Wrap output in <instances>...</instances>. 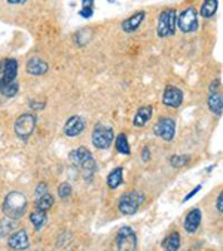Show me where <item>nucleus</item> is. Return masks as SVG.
<instances>
[{
    "instance_id": "1",
    "label": "nucleus",
    "mask_w": 223,
    "mask_h": 251,
    "mask_svg": "<svg viewBox=\"0 0 223 251\" xmlns=\"http://www.w3.org/2000/svg\"><path fill=\"white\" fill-rule=\"evenodd\" d=\"M28 208V201L27 196L21 192H9L2 204V213L9 219V220H20Z\"/></svg>"
},
{
    "instance_id": "14",
    "label": "nucleus",
    "mask_w": 223,
    "mask_h": 251,
    "mask_svg": "<svg viewBox=\"0 0 223 251\" xmlns=\"http://www.w3.org/2000/svg\"><path fill=\"white\" fill-rule=\"evenodd\" d=\"M0 75L2 79L15 80L18 76V61L15 58H5L0 63Z\"/></svg>"
},
{
    "instance_id": "29",
    "label": "nucleus",
    "mask_w": 223,
    "mask_h": 251,
    "mask_svg": "<svg viewBox=\"0 0 223 251\" xmlns=\"http://www.w3.org/2000/svg\"><path fill=\"white\" fill-rule=\"evenodd\" d=\"M45 193H48V184H46L45 181H42V183H39V184L36 186L34 195H36V198H40V196H43Z\"/></svg>"
},
{
    "instance_id": "25",
    "label": "nucleus",
    "mask_w": 223,
    "mask_h": 251,
    "mask_svg": "<svg viewBox=\"0 0 223 251\" xmlns=\"http://www.w3.org/2000/svg\"><path fill=\"white\" fill-rule=\"evenodd\" d=\"M54 205V196L51 193H45L40 198H36V208L42 210V211H48L51 210V207Z\"/></svg>"
},
{
    "instance_id": "24",
    "label": "nucleus",
    "mask_w": 223,
    "mask_h": 251,
    "mask_svg": "<svg viewBox=\"0 0 223 251\" xmlns=\"http://www.w3.org/2000/svg\"><path fill=\"white\" fill-rule=\"evenodd\" d=\"M217 8H219V2H216V0H207V2L201 5L199 14L204 18H211L217 12Z\"/></svg>"
},
{
    "instance_id": "35",
    "label": "nucleus",
    "mask_w": 223,
    "mask_h": 251,
    "mask_svg": "<svg viewBox=\"0 0 223 251\" xmlns=\"http://www.w3.org/2000/svg\"><path fill=\"white\" fill-rule=\"evenodd\" d=\"M82 5H84V8H94V2H92V0H84Z\"/></svg>"
},
{
    "instance_id": "6",
    "label": "nucleus",
    "mask_w": 223,
    "mask_h": 251,
    "mask_svg": "<svg viewBox=\"0 0 223 251\" xmlns=\"http://www.w3.org/2000/svg\"><path fill=\"white\" fill-rule=\"evenodd\" d=\"M113 140H115V132H113V128L109 126V125L97 124L95 128L92 129L91 141H92L95 149L106 150V149H109L112 146Z\"/></svg>"
},
{
    "instance_id": "7",
    "label": "nucleus",
    "mask_w": 223,
    "mask_h": 251,
    "mask_svg": "<svg viewBox=\"0 0 223 251\" xmlns=\"http://www.w3.org/2000/svg\"><path fill=\"white\" fill-rule=\"evenodd\" d=\"M176 27L185 34L195 33L198 30V14L194 6H188L182 11V14L176 18Z\"/></svg>"
},
{
    "instance_id": "16",
    "label": "nucleus",
    "mask_w": 223,
    "mask_h": 251,
    "mask_svg": "<svg viewBox=\"0 0 223 251\" xmlns=\"http://www.w3.org/2000/svg\"><path fill=\"white\" fill-rule=\"evenodd\" d=\"M26 70L27 73L33 75V76H42L45 73H48L49 66L46 61H43L39 57H31L27 63H26Z\"/></svg>"
},
{
    "instance_id": "12",
    "label": "nucleus",
    "mask_w": 223,
    "mask_h": 251,
    "mask_svg": "<svg viewBox=\"0 0 223 251\" xmlns=\"http://www.w3.org/2000/svg\"><path fill=\"white\" fill-rule=\"evenodd\" d=\"M28 245H30V241H28V233L26 229L14 230L8 238V247L11 250L23 251V250H27Z\"/></svg>"
},
{
    "instance_id": "31",
    "label": "nucleus",
    "mask_w": 223,
    "mask_h": 251,
    "mask_svg": "<svg viewBox=\"0 0 223 251\" xmlns=\"http://www.w3.org/2000/svg\"><path fill=\"white\" fill-rule=\"evenodd\" d=\"M92 14H94V8H84V9L79 12V15H81L82 18H91Z\"/></svg>"
},
{
    "instance_id": "13",
    "label": "nucleus",
    "mask_w": 223,
    "mask_h": 251,
    "mask_svg": "<svg viewBox=\"0 0 223 251\" xmlns=\"http://www.w3.org/2000/svg\"><path fill=\"white\" fill-rule=\"evenodd\" d=\"M201 220H202V213H201V210H199V208H192V210L186 214V217H185V220H183V227H185V230H186L189 235H194V233L198 230V227H199V225H201Z\"/></svg>"
},
{
    "instance_id": "30",
    "label": "nucleus",
    "mask_w": 223,
    "mask_h": 251,
    "mask_svg": "<svg viewBox=\"0 0 223 251\" xmlns=\"http://www.w3.org/2000/svg\"><path fill=\"white\" fill-rule=\"evenodd\" d=\"M216 208H217V211L222 214L223 213V193L220 192L219 193V196H217V199H216Z\"/></svg>"
},
{
    "instance_id": "10",
    "label": "nucleus",
    "mask_w": 223,
    "mask_h": 251,
    "mask_svg": "<svg viewBox=\"0 0 223 251\" xmlns=\"http://www.w3.org/2000/svg\"><path fill=\"white\" fill-rule=\"evenodd\" d=\"M183 103V91L177 86L168 85L164 89L162 94V104L165 107H171V109H179Z\"/></svg>"
},
{
    "instance_id": "8",
    "label": "nucleus",
    "mask_w": 223,
    "mask_h": 251,
    "mask_svg": "<svg viewBox=\"0 0 223 251\" xmlns=\"http://www.w3.org/2000/svg\"><path fill=\"white\" fill-rule=\"evenodd\" d=\"M115 244H116L118 251H136V248H137V235L131 227L124 226V227L119 229V232L116 235V239H115Z\"/></svg>"
},
{
    "instance_id": "21",
    "label": "nucleus",
    "mask_w": 223,
    "mask_h": 251,
    "mask_svg": "<svg viewBox=\"0 0 223 251\" xmlns=\"http://www.w3.org/2000/svg\"><path fill=\"white\" fill-rule=\"evenodd\" d=\"M46 222H48V214H46V211H42V210H33L31 213H30V223L33 225V227L36 229V230H40V229H43L45 227V225H46Z\"/></svg>"
},
{
    "instance_id": "2",
    "label": "nucleus",
    "mask_w": 223,
    "mask_h": 251,
    "mask_svg": "<svg viewBox=\"0 0 223 251\" xmlns=\"http://www.w3.org/2000/svg\"><path fill=\"white\" fill-rule=\"evenodd\" d=\"M69 159L75 167H78L82 171L84 178L86 181L92 180V177L97 171V164H95L92 153L86 147H78V149L72 150L70 155H69Z\"/></svg>"
},
{
    "instance_id": "18",
    "label": "nucleus",
    "mask_w": 223,
    "mask_h": 251,
    "mask_svg": "<svg viewBox=\"0 0 223 251\" xmlns=\"http://www.w3.org/2000/svg\"><path fill=\"white\" fill-rule=\"evenodd\" d=\"M207 103H208V109L214 115L222 116V113H223V95L219 91L217 92H210Z\"/></svg>"
},
{
    "instance_id": "15",
    "label": "nucleus",
    "mask_w": 223,
    "mask_h": 251,
    "mask_svg": "<svg viewBox=\"0 0 223 251\" xmlns=\"http://www.w3.org/2000/svg\"><path fill=\"white\" fill-rule=\"evenodd\" d=\"M144 18H146V12H144V11H139V12H136L134 15L128 17L125 21H122L121 28H122L125 33H128V34H130V33H134V31H137L139 27L143 24Z\"/></svg>"
},
{
    "instance_id": "5",
    "label": "nucleus",
    "mask_w": 223,
    "mask_h": 251,
    "mask_svg": "<svg viewBox=\"0 0 223 251\" xmlns=\"http://www.w3.org/2000/svg\"><path fill=\"white\" fill-rule=\"evenodd\" d=\"M176 18L177 12L176 9H164L158 17V25H156V34L158 37H168L173 36L176 31Z\"/></svg>"
},
{
    "instance_id": "4",
    "label": "nucleus",
    "mask_w": 223,
    "mask_h": 251,
    "mask_svg": "<svg viewBox=\"0 0 223 251\" xmlns=\"http://www.w3.org/2000/svg\"><path fill=\"white\" fill-rule=\"evenodd\" d=\"M37 124V118L33 113H23L17 118L15 124H14V132L15 135L21 140V141H28V138L31 137V134L34 132Z\"/></svg>"
},
{
    "instance_id": "34",
    "label": "nucleus",
    "mask_w": 223,
    "mask_h": 251,
    "mask_svg": "<svg viewBox=\"0 0 223 251\" xmlns=\"http://www.w3.org/2000/svg\"><path fill=\"white\" fill-rule=\"evenodd\" d=\"M141 159H143V162H147V161L150 159V153H149V149H147V147H144V149H143Z\"/></svg>"
},
{
    "instance_id": "22",
    "label": "nucleus",
    "mask_w": 223,
    "mask_h": 251,
    "mask_svg": "<svg viewBox=\"0 0 223 251\" xmlns=\"http://www.w3.org/2000/svg\"><path fill=\"white\" fill-rule=\"evenodd\" d=\"M113 141H115L116 150H118L121 155H127V156L131 155V147H130V143L127 140V134H124V132L118 134Z\"/></svg>"
},
{
    "instance_id": "3",
    "label": "nucleus",
    "mask_w": 223,
    "mask_h": 251,
    "mask_svg": "<svg viewBox=\"0 0 223 251\" xmlns=\"http://www.w3.org/2000/svg\"><path fill=\"white\" fill-rule=\"evenodd\" d=\"M146 196L139 192V190H134V192H127L124 193L121 198H119V202H118V210L121 211V214L124 216H131V214H136L140 208V205L144 202Z\"/></svg>"
},
{
    "instance_id": "19",
    "label": "nucleus",
    "mask_w": 223,
    "mask_h": 251,
    "mask_svg": "<svg viewBox=\"0 0 223 251\" xmlns=\"http://www.w3.org/2000/svg\"><path fill=\"white\" fill-rule=\"evenodd\" d=\"M20 91V85H18V80H6V79H2L0 77V94L6 98H12L18 94Z\"/></svg>"
},
{
    "instance_id": "36",
    "label": "nucleus",
    "mask_w": 223,
    "mask_h": 251,
    "mask_svg": "<svg viewBox=\"0 0 223 251\" xmlns=\"http://www.w3.org/2000/svg\"><path fill=\"white\" fill-rule=\"evenodd\" d=\"M9 5H26V2H20V0H15V2H8Z\"/></svg>"
},
{
    "instance_id": "23",
    "label": "nucleus",
    "mask_w": 223,
    "mask_h": 251,
    "mask_svg": "<svg viewBox=\"0 0 223 251\" xmlns=\"http://www.w3.org/2000/svg\"><path fill=\"white\" fill-rule=\"evenodd\" d=\"M164 248H165V251H179V248H180L179 232H173L167 236V239L164 241Z\"/></svg>"
},
{
    "instance_id": "28",
    "label": "nucleus",
    "mask_w": 223,
    "mask_h": 251,
    "mask_svg": "<svg viewBox=\"0 0 223 251\" xmlns=\"http://www.w3.org/2000/svg\"><path fill=\"white\" fill-rule=\"evenodd\" d=\"M72 192H73V189H72V184H70V183H61V184L58 186V196H60L61 199L69 198V196L72 195Z\"/></svg>"
},
{
    "instance_id": "26",
    "label": "nucleus",
    "mask_w": 223,
    "mask_h": 251,
    "mask_svg": "<svg viewBox=\"0 0 223 251\" xmlns=\"http://www.w3.org/2000/svg\"><path fill=\"white\" fill-rule=\"evenodd\" d=\"M189 156L188 155H173L171 158H170V164H171V167H174V168H182V167H185V165H188L189 164Z\"/></svg>"
},
{
    "instance_id": "17",
    "label": "nucleus",
    "mask_w": 223,
    "mask_h": 251,
    "mask_svg": "<svg viewBox=\"0 0 223 251\" xmlns=\"http://www.w3.org/2000/svg\"><path fill=\"white\" fill-rule=\"evenodd\" d=\"M152 116H153V107L152 106H143L136 112L134 119H133V125L137 128H141V126L149 124Z\"/></svg>"
},
{
    "instance_id": "11",
    "label": "nucleus",
    "mask_w": 223,
    "mask_h": 251,
    "mask_svg": "<svg viewBox=\"0 0 223 251\" xmlns=\"http://www.w3.org/2000/svg\"><path fill=\"white\" fill-rule=\"evenodd\" d=\"M85 128H86V121H85V118H82V116H79V115H75V116H70V118L67 119V122H66L63 131H64V134H66L67 137L73 138V137L81 135V134L85 131Z\"/></svg>"
},
{
    "instance_id": "9",
    "label": "nucleus",
    "mask_w": 223,
    "mask_h": 251,
    "mask_svg": "<svg viewBox=\"0 0 223 251\" xmlns=\"http://www.w3.org/2000/svg\"><path fill=\"white\" fill-rule=\"evenodd\" d=\"M153 132L164 141H173L176 135V122L171 118H162L153 125Z\"/></svg>"
},
{
    "instance_id": "20",
    "label": "nucleus",
    "mask_w": 223,
    "mask_h": 251,
    "mask_svg": "<svg viewBox=\"0 0 223 251\" xmlns=\"http://www.w3.org/2000/svg\"><path fill=\"white\" fill-rule=\"evenodd\" d=\"M107 186L110 189H118L122 181H124V168L122 167H116L115 170H112L107 176Z\"/></svg>"
},
{
    "instance_id": "33",
    "label": "nucleus",
    "mask_w": 223,
    "mask_h": 251,
    "mask_svg": "<svg viewBox=\"0 0 223 251\" xmlns=\"http://www.w3.org/2000/svg\"><path fill=\"white\" fill-rule=\"evenodd\" d=\"M219 86H220V79H216V80H213V83L210 85V92H217Z\"/></svg>"
},
{
    "instance_id": "32",
    "label": "nucleus",
    "mask_w": 223,
    "mask_h": 251,
    "mask_svg": "<svg viewBox=\"0 0 223 251\" xmlns=\"http://www.w3.org/2000/svg\"><path fill=\"white\" fill-rule=\"evenodd\" d=\"M201 187H202V186H201V184H198V186H196V187H195L194 190H191V192H189V193H188V195L185 196L183 202H186V201H189V199H191L192 196H195V195H196V193H198V192L201 190Z\"/></svg>"
},
{
    "instance_id": "27",
    "label": "nucleus",
    "mask_w": 223,
    "mask_h": 251,
    "mask_svg": "<svg viewBox=\"0 0 223 251\" xmlns=\"http://www.w3.org/2000/svg\"><path fill=\"white\" fill-rule=\"evenodd\" d=\"M15 222L14 220H6V222H0V238L2 236H6V235H11L14 232V227H15Z\"/></svg>"
}]
</instances>
